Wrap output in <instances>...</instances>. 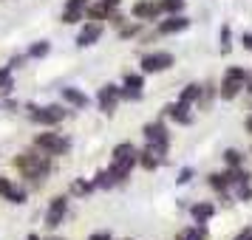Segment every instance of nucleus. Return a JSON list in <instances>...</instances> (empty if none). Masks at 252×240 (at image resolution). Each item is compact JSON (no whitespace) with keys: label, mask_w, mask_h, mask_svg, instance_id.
Returning a JSON list of instances; mask_svg holds the SVG:
<instances>
[{"label":"nucleus","mask_w":252,"mask_h":240,"mask_svg":"<svg viewBox=\"0 0 252 240\" xmlns=\"http://www.w3.org/2000/svg\"><path fill=\"white\" fill-rule=\"evenodd\" d=\"M14 167L23 172L26 178H32V181H43L48 172H51V156L48 153H23V156H17L14 159Z\"/></svg>","instance_id":"1"},{"label":"nucleus","mask_w":252,"mask_h":240,"mask_svg":"<svg viewBox=\"0 0 252 240\" xmlns=\"http://www.w3.org/2000/svg\"><path fill=\"white\" fill-rule=\"evenodd\" d=\"M142 136H145V147L153 150L159 159H164L167 153H170V133H167V125L161 122V119H156V122H148V125L142 127Z\"/></svg>","instance_id":"2"},{"label":"nucleus","mask_w":252,"mask_h":240,"mask_svg":"<svg viewBox=\"0 0 252 240\" xmlns=\"http://www.w3.org/2000/svg\"><path fill=\"white\" fill-rule=\"evenodd\" d=\"M26 110H29V116H32V122H37V125H46V127L60 125V122H63V119L68 116V110H65L63 105H46V107L29 105Z\"/></svg>","instance_id":"3"},{"label":"nucleus","mask_w":252,"mask_h":240,"mask_svg":"<svg viewBox=\"0 0 252 240\" xmlns=\"http://www.w3.org/2000/svg\"><path fill=\"white\" fill-rule=\"evenodd\" d=\"M142 74H161V71H170L176 65V57L170 51H150L142 57Z\"/></svg>","instance_id":"4"},{"label":"nucleus","mask_w":252,"mask_h":240,"mask_svg":"<svg viewBox=\"0 0 252 240\" xmlns=\"http://www.w3.org/2000/svg\"><path fill=\"white\" fill-rule=\"evenodd\" d=\"M34 147L43 150V153H48V156H63V153H68L71 141L65 136H60V133H37Z\"/></svg>","instance_id":"5"},{"label":"nucleus","mask_w":252,"mask_h":240,"mask_svg":"<svg viewBox=\"0 0 252 240\" xmlns=\"http://www.w3.org/2000/svg\"><path fill=\"white\" fill-rule=\"evenodd\" d=\"M119 99H122V88H119V85H111V82H108V85H102V88H99V93H96L99 110H102L105 116H114Z\"/></svg>","instance_id":"6"},{"label":"nucleus","mask_w":252,"mask_h":240,"mask_svg":"<svg viewBox=\"0 0 252 240\" xmlns=\"http://www.w3.org/2000/svg\"><path fill=\"white\" fill-rule=\"evenodd\" d=\"M68 215V198L65 195H57V198H51V204H48V212H46V226L48 229H57L63 220Z\"/></svg>","instance_id":"7"},{"label":"nucleus","mask_w":252,"mask_h":240,"mask_svg":"<svg viewBox=\"0 0 252 240\" xmlns=\"http://www.w3.org/2000/svg\"><path fill=\"white\" fill-rule=\"evenodd\" d=\"M184 28H190V17H184V14H167L164 20L156 23V34L161 37H170V34H179Z\"/></svg>","instance_id":"8"},{"label":"nucleus","mask_w":252,"mask_h":240,"mask_svg":"<svg viewBox=\"0 0 252 240\" xmlns=\"http://www.w3.org/2000/svg\"><path fill=\"white\" fill-rule=\"evenodd\" d=\"M190 107H193V105H184V102H179V99H176V102H170L167 107H164V116H167V119H173L176 125L190 127L195 122V116H193V110H190Z\"/></svg>","instance_id":"9"},{"label":"nucleus","mask_w":252,"mask_h":240,"mask_svg":"<svg viewBox=\"0 0 252 240\" xmlns=\"http://www.w3.org/2000/svg\"><path fill=\"white\" fill-rule=\"evenodd\" d=\"M88 6H91V3H88V0H68V3H65V9H63V17H60V20H63V23H68V26H74V23H80V20H85V17H88Z\"/></svg>","instance_id":"10"},{"label":"nucleus","mask_w":252,"mask_h":240,"mask_svg":"<svg viewBox=\"0 0 252 240\" xmlns=\"http://www.w3.org/2000/svg\"><path fill=\"white\" fill-rule=\"evenodd\" d=\"M130 14H133L136 20H156V23H159V17H161L159 0H139L136 6L130 9Z\"/></svg>","instance_id":"11"},{"label":"nucleus","mask_w":252,"mask_h":240,"mask_svg":"<svg viewBox=\"0 0 252 240\" xmlns=\"http://www.w3.org/2000/svg\"><path fill=\"white\" fill-rule=\"evenodd\" d=\"M102 31H105V26L99 23V20H91V23H85V26H82V31L77 34V46H80V48L94 46V43L102 37Z\"/></svg>","instance_id":"12"},{"label":"nucleus","mask_w":252,"mask_h":240,"mask_svg":"<svg viewBox=\"0 0 252 240\" xmlns=\"http://www.w3.org/2000/svg\"><path fill=\"white\" fill-rule=\"evenodd\" d=\"M142 88H145V74H127L122 85V99H130V102L142 99Z\"/></svg>","instance_id":"13"},{"label":"nucleus","mask_w":252,"mask_h":240,"mask_svg":"<svg viewBox=\"0 0 252 240\" xmlns=\"http://www.w3.org/2000/svg\"><path fill=\"white\" fill-rule=\"evenodd\" d=\"M241 91H244V82H235V80L221 77V85H218V99L232 102V99H238V96H241Z\"/></svg>","instance_id":"14"},{"label":"nucleus","mask_w":252,"mask_h":240,"mask_svg":"<svg viewBox=\"0 0 252 240\" xmlns=\"http://www.w3.org/2000/svg\"><path fill=\"white\" fill-rule=\"evenodd\" d=\"M213 215H216V204L213 201H198V204L190 206V217L195 223H207Z\"/></svg>","instance_id":"15"},{"label":"nucleus","mask_w":252,"mask_h":240,"mask_svg":"<svg viewBox=\"0 0 252 240\" xmlns=\"http://www.w3.org/2000/svg\"><path fill=\"white\" fill-rule=\"evenodd\" d=\"M176 240H210V229H207V223H195L193 220V226L182 229L176 235Z\"/></svg>","instance_id":"16"},{"label":"nucleus","mask_w":252,"mask_h":240,"mask_svg":"<svg viewBox=\"0 0 252 240\" xmlns=\"http://www.w3.org/2000/svg\"><path fill=\"white\" fill-rule=\"evenodd\" d=\"M0 195H3L6 201H12V204H23V201H26L23 189H17V187H14L9 178H3V175H0Z\"/></svg>","instance_id":"17"},{"label":"nucleus","mask_w":252,"mask_h":240,"mask_svg":"<svg viewBox=\"0 0 252 240\" xmlns=\"http://www.w3.org/2000/svg\"><path fill=\"white\" fill-rule=\"evenodd\" d=\"M201 91H204V85L201 82H190V85H184L182 93H179V102L184 105H198V99H201Z\"/></svg>","instance_id":"18"},{"label":"nucleus","mask_w":252,"mask_h":240,"mask_svg":"<svg viewBox=\"0 0 252 240\" xmlns=\"http://www.w3.org/2000/svg\"><path fill=\"white\" fill-rule=\"evenodd\" d=\"M85 14H88V20H99V23H102V20H111L114 9H111V6H108L105 0H99V3H91Z\"/></svg>","instance_id":"19"},{"label":"nucleus","mask_w":252,"mask_h":240,"mask_svg":"<svg viewBox=\"0 0 252 240\" xmlns=\"http://www.w3.org/2000/svg\"><path fill=\"white\" fill-rule=\"evenodd\" d=\"M63 102H68L71 107H85L88 105V96L80 91V88H63Z\"/></svg>","instance_id":"20"},{"label":"nucleus","mask_w":252,"mask_h":240,"mask_svg":"<svg viewBox=\"0 0 252 240\" xmlns=\"http://www.w3.org/2000/svg\"><path fill=\"white\" fill-rule=\"evenodd\" d=\"M164 159H159V156H156V153H153V150H139V167H142V170H148V172H153V170H159V164Z\"/></svg>","instance_id":"21"},{"label":"nucleus","mask_w":252,"mask_h":240,"mask_svg":"<svg viewBox=\"0 0 252 240\" xmlns=\"http://www.w3.org/2000/svg\"><path fill=\"white\" fill-rule=\"evenodd\" d=\"M224 167H229V170H238V167H244V153L241 150H235V147H229V150H224Z\"/></svg>","instance_id":"22"},{"label":"nucleus","mask_w":252,"mask_h":240,"mask_svg":"<svg viewBox=\"0 0 252 240\" xmlns=\"http://www.w3.org/2000/svg\"><path fill=\"white\" fill-rule=\"evenodd\" d=\"M216 96H218V88L207 82L204 91H201V99H198V107H201V110H213V102H216Z\"/></svg>","instance_id":"23"},{"label":"nucleus","mask_w":252,"mask_h":240,"mask_svg":"<svg viewBox=\"0 0 252 240\" xmlns=\"http://www.w3.org/2000/svg\"><path fill=\"white\" fill-rule=\"evenodd\" d=\"M139 150L130 144V141H119L114 147V153H111V161H122V159H130V156H136Z\"/></svg>","instance_id":"24"},{"label":"nucleus","mask_w":252,"mask_h":240,"mask_svg":"<svg viewBox=\"0 0 252 240\" xmlns=\"http://www.w3.org/2000/svg\"><path fill=\"white\" fill-rule=\"evenodd\" d=\"M94 184H96V189H111V187H116V175L111 170H99L96 172V178H94Z\"/></svg>","instance_id":"25"},{"label":"nucleus","mask_w":252,"mask_h":240,"mask_svg":"<svg viewBox=\"0 0 252 240\" xmlns=\"http://www.w3.org/2000/svg\"><path fill=\"white\" fill-rule=\"evenodd\" d=\"M159 9H161V17H167V14H182L184 0H159Z\"/></svg>","instance_id":"26"},{"label":"nucleus","mask_w":252,"mask_h":240,"mask_svg":"<svg viewBox=\"0 0 252 240\" xmlns=\"http://www.w3.org/2000/svg\"><path fill=\"white\" fill-rule=\"evenodd\" d=\"M96 189V184L94 181H82V178H77V181L71 184V195H88Z\"/></svg>","instance_id":"27"},{"label":"nucleus","mask_w":252,"mask_h":240,"mask_svg":"<svg viewBox=\"0 0 252 240\" xmlns=\"http://www.w3.org/2000/svg\"><path fill=\"white\" fill-rule=\"evenodd\" d=\"M235 198L241 204H252V184H238L235 187Z\"/></svg>","instance_id":"28"},{"label":"nucleus","mask_w":252,"mask_h":240,"mask_svg":"<svg viewBox=\"0 0 252 240\" xmlns=\"http://www.w3.org/2000/svg\"><path fill=\"white\" fill-rule=\"evenodd\" d=\"M247 74H250V71L241 68V65H229V68L224 71V77H227V80H235V82H244L247 80Z\"/></svg>","instance_id":"29"},{"label":"nucleus","mask_w":252,"mask_h":240,"mask_svg":"<svg viewBox=\"0 0 252 240\" xmlns=\"http://www.w3.org/2000/svg\"><path fill=\"white\" fill-rule=\"evenodd\" d=\"M229 48H232V28L224 23L221 26V54H227Z\"/></svg>","instance_id":"30"},{"label":"nucleus","mask_w":252,"mask_h":240,"mask_svg":"<svg viewBox=\"0 0 252 240\" xmlns=\"http://www.w3.org/2000/svg\"><path fill=\"white\" fill-rule=\"evenodd\" d=\"M139 31H142V26L139 23H125L122 28H119V37H122V40H130V37H136Z\"/></svg>","instance_id":"31"},{"label":"nucleus","mask_w":252,"mask_h":240,"mask_svg":"<svg viewBox=\"0 0 252 240\" xmlns=\"http://www.w3.org/2000/svg\"><path fill=\"white\" fill-rule=\"evenodd\" d=\"M48 48H51V46H48L46 40H40L37 46H32V51H29V57H46V54H48Z\"/></svg>","instance_id":"32"},{"label":"nucleus","mask_w":252,"mask_h":240,"mask_svg":"<svg viewBox=\"0 0 252 240\" xmlns=\"http://www.w3.org/2000/svg\"><path fill=\"white\" fill-rule=\"evenodd\" d=\"M193 175H195L193 167H184V170L179 172V178H176V181H179V184H190V181H193Z\"/></svg>","instance_id":"33"},{"label":"nucleus","mask_w":252,"mask_h":240,"mask_svg":"<svg viewBox=\"0 0 252 240\" xmlns=\"http://www.w3.org/2000/svg\"><path fill=\"white\" fill-rule=\"evenodd\" d=\"M235 240H252V226H244L238 235H235Z\"/></svg>","instance_id":"34"},{"label":"nucleus","mask_w":252,"mask_h":240,"mask_svg":"<svg viewBox=\"0 0 252 240\" xmlns=\"http://www.w3.org/2000/svg\"><path fill=\"white\" fill-rule=\"evenodd\" d=\"M111 26H116V28H122V26H125V17H122L119 12H114V14H111Z\"/></svg>","instance_id":"35"},{"label":"nucleus","mask_w":252,"mask_h":240,"mask_svg":"<svg viewBox=\"0 0 252 240\" xmlns=\"http://www.w3.org/2000/svg\"><path fill=\"white\" fill-rule=\"evenodd\" d=\"M241 46L247 48V51H252V34H250V31H244V34H241Z\"/></svg>","instance_id":"36"},{"label":"nucleus","mask_w":252,"mask_h":240,"mask_svg":"<svg viewBox=\"0 0 252 240\" xmlns=\"http://www.w3.org/2000/svg\"><path fill=\"white\" fill-rule=\"evenodd\" d=\"M88 240H114V238H111V232H94Z\"/></svg>","instance_id":"37"},{"label":"nucleus","mask_w":252,"mask_h":240,"mask_svg":"<svg viewBox=\"0 0 252 240\" xmlns=\"http://www.w3.org/2000/svg\"><path fill=\"white\" fill-rule=\"evenodd\" d=\"M244 91L252 93V68H250V74H247V80H244Z\"/></svg>","instance_id":"38"},{"label":"nucleus","mask_w":252,"mask_h":240,"mask_svg":"<svg viewBox=\"0 0 252 240\" xmlns=\"http://www.w3.org/2000/svg\"><path fill=\"white\" fill-rule=\"evenodd\" d=\"M244 127H247V133H250V136H252V113L247 116V119H244Z\"/></svg>","instance_id":"39"},{"label":"nucleus","mask_w":252,"mask_h":240,"mask_svg":"<svg viewBox=\"0 0 252 240\" xmlns=\"http://www.w3.org/2000/svg\"><path fill=\"white\" fill-rule=\"evenodd\" d=\"M105 3H108V6H111V9H116V6H119V3H122V0H105Z\"/></svg>","instance_id":"40"},{"label":"nucleus","mask_w":252,"mask_h":240,"mask_svg":"<svg viewBox=\"0 0 252 240\" xmlns=\"http://www.w3.org/2000/svg\"><path fill=\"white\" fill-rule=\"evenodd\" d=\"M51 240H60V238H51Z\"/></svg>","instance_id":"41"}]
</instances>
